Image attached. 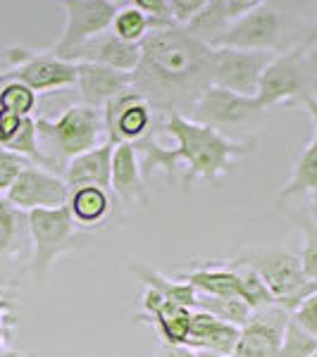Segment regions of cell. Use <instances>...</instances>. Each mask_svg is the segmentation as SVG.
Returning <instances> with one entry per match:
<instances>
[{
  "instance_id": "6da1fadb",
  "label": "cell",
  "mask_w": 317,
  "mask_h": 357,
  "mask_svg": "<svg viewBox=\"0 0 317 357\" xmlns=\"http://www.w3.org/2000/svg\"><path fill=\"white\" fill-rule=\"evenodd\" d=\"M131 86L158 112L191 114L212 86V45L193 38L179 24L153 29L141 41V62Z\"/></svg>"
},
{
  "instance_id": "7a4b0ae2",
  "label": "cell",
  "mask_w": 317,
  "mask_h": 357,
  "mask_svg": "<svg viewBox=\"0 0 317 357\" xmlns=\"http://www.w3.org/2000/svg\"><path fill=\"white\" fill-rule=\"evenodd\" d=\"M165 129L177 141V148H172L177 162L186 165V174L182 178L184 191L191 188L196 178L217 186L220 176L227 174L234 160L246 158L256 151V138L229 141L227 136H222V131L193 122L186 114L175 110L165 112Z\"/></svg>"
},
{
  "instance_id": "3957f363",
  "label": "cell",
  "mask_w": 317,
  "mask_h": 357,
  "mask_svg": "<svg viewBox=\"0 0 317 357\" xmlns=\"http://www.w3.org/2000/svg\"><path fill=\"white\" fill-rule=\"evenodd\" d=\"M27 222L29 238L34 243L31 272L43 284L50 276V269H53L57 257L79 250L84 245V238L72 215H69L67 205L50 207V210H31L27 212Z\"/></svg>"
},
{
  "instance_id": "277c9868",
  "label": "cell",
  "mask_w": 317,
  "mask_h": 357,
  "mask_svg": "<svg viewBox=\"0 0 317 357\" xmlns=\"http://www.w3.org/2000/svg\"><path fill=\"white\" fill-rule=\"evenodd\" d=\"M317 84V55L310 57L308 48L296 45V48L286 50L272 57L267 67H265L260 86H258V100L267 110L272 105H281L289 100H305L310 91Z\"/></svg>"
},
{
  "instance_id": "5b68a950",
  "label": "cell",
  "mask_w": 317,
  "mask_h": 357,
  "mask_svg": "<svg viewBox=\"0 0 317 357\" xmlns=\"http://www.w3.org/2000/svg\"><path fill=\"white\" fill-rule=\"evenodd\" d=\"M38 143L45 141L55 148L57 155L72 160L91 148L101 146V136L105 134L103 110L91 105H72L53 119H36Z\"/></svg>"
},
{
  "instance_id": "8992f818",
  "label": "cell",
  "mask_w": 317,
  "mask_h": 357,
  "mask_svg": "<svg viewBox=\"0 0 317 357\" xmlns=\"http://www.w3.org/2000/svg\"><path fill=\"white\" fill-rule=\"evenodd\" d=\"M8 60L10 67L0 69V86L8 82H20L29 86L34 93L77 86V65L60 60L53 50L13 45L8 48Z\"/></svg>"
},
{
  "instance_id": "52a82bcc",
  "label": "cell",
  "mask_w": 317,
  "mask_h": 357,
  "mask_svg": "<svg viewBox=\"0 0 317 357\" xmlns=\"http://www.w3.org/2000/svg\"><path fill=\"white\" fill-rule=\"evenodd\" d=\"M256 267L265 286L272 293L277 305L286 310H296L305 298L317 291V281H310L301 267V257L286 250H267L263 255L246 260Z\"/></svg>"
},
{
  "instance_id": "ba28073f",
  "label": "cell",
  "mask_w": 317,
  "mask_h": 357,
  "mask_svg": "<svg viewBox=\"0 0 317 357\" xmlns=\"http://www.w3.org/2000/svg\"><path fill=\"white\" fill-rule=\"evenodd\" d=\"M67 15L62 36L53 45V53L60 60H69V55L91 41L94 36L110 31L115 15L119 10L117 0H57Z\"/></svg>"
},
{
  "instance_id": "9c48e42d",
  "label": "cell",
  "mask_w": 317,
  "mask_h": 357,
  "mask_svg": "<svg viewBox=\"0 0 317 357\" xmlns=\"http://www.w3.org/2000/svg\"><path fill=\"white\" fill-rule=\"evenodd\" d=\"M272 57V50L212 48V84L241 96H258L260 77Z\"/></svg>"
},
{
  "instance_id": "30bf717a",
  "label": "cell",
  "mask_w": 317,
  "mask_h": 357,
  "mask_svg": "<svg viewBox=\"0 0 317 357\" xmlns=\"http://www.w3.org/2000/svg\"><path fill=\"white\" fill-rule=\"evenodd\" d=\"M265 107L256 96H241L222 86H207L200 100L189 114V119L200 124H207L220 131L222 126H241L249 124L256 117H260Z\"/></svg>"
},
{
  "instance_id": "8fae6325",
  "label": "cell",
  "mask_w": 317,
  "mask_h": 357,
  "mask_svg": "<svg viewBox=\"0 0 317 357\" xmlns=\"http://www.w3.org/2000/svg\"><path fill=\"white\" fill-rule=\"evenodd\" d=\"M281 33V20L272 5L260 3L229 24L227 31L212 43V48L272 50Z\"/></svg>"
},
{
  "instance_id": "7c38bea8",
  "label": "cell",
  "mask_w": 317,
  "mask_h": 357,
  "mask_svg": "<svg viewBox=\"0 0 317 357\" xmlns=\"http://www.w3.org/2000/svg\"><path fill=\"white\" fill-rule=\"evenodd\" d=\"M8 203H13L17 210H50L62 207L69 200V186L65 178L53 174L50 169H43L38 165H27L17 181L5 193Z\"/></svg>"
},
{
  "instance_id": "4fadbf2b",
  "label": "cell",
  "mask_w": 317,
  "mask_h": 357,
  "mask_svg": "<svg viewBox=\"0 0 317 357\" xmlns=\"http://www.w3.org/2000/svg\"><path fill=\"white\" fill-rule=\"evenodd\" d=\"M103 122L110 143H136L153 129V107L134 86L103 107Z\"/></svg>"
},
{
  "instance_id": "5bb4252c",
  "label": "cell",
  "mask_w": 317,
  "mask_h": 357,
  "mask_svg": "<svg viewBox=\"0 0 317 357\" xmlns=\"http://www.w3.org/2000/svg\"><path fill=\"white\" fill-rule=\"evenodd\" d=\"M291 310L281 305L253 310L251 319L241 326V336L229 357H277Z\"/></svg>"
},
{
  "instance_id": "9a60e30c",
  "label": "cell",
  "mask_w": 317,
  "mask_h": 357,
  "mask_svg": "<svg viewBox=\"0 0 317 357\" xmlns=\"http://www.w3.org/2000/svg\"><path fill=\"white\" fill-rule=\"evenodd\" d=\"M67 62H98V65H108L119 72H134L141 62V43H131L119 38L117 33L105 31L101 36H94L91 41H86L84 45H79Z\"/></svg>"
},
{
  "instance_id": "2e32d148",
  "label": "cell",
  "mask_w": 317,
  "mask_h": 357,
  "mask_svg": "<svg viewBox=\"0 0 317 357\" xmlns=\"http://www.w3.org/2000/svg\"><path fill=\"white\" fill-rule=\"evenodd\" d=\"M134 82L131 72H119L108 65H98V62H79L77 65V86L82 93V102L91 107H103L124 93Z\"/></svg>"
},
{
  "instance_id": "e0dca14e",
  "label": "cell",
  "mask_w": 317,
  "mask_h": 357,
  "mask_svg": "<svg viewBox=\"0 0 317 357\" xmlns=\"http://www.w3.org/2000/svg\"><path fill=\"white\" fill-rule=\"evenodd\" d=\"M141 303H143V312L136 317V321H151L155 329H158L163 343L167 345L186 343L189 324H191V310L184 307V305L165 301L153 289H146Z\"/></svg>"
},
{
  "instance_id": "ac0fdd59",
  "label": "cell",
  "mask_w": 317,
  "mask_h": 357,
  "mask_svg": "<svg viewBox=\"0 0 317 357\" xmlns=\"http://www.w3.org/2000/svg\"><path fill=\"white\" fill-rule=\"evenodd\" d=\"M239 326L217 319L215 314L205 312V310H191V324H189V336L184 345L196 353H215L229 357L239 343Z\"/></svg>"
},
{
  "instance_id": "d6986e66",
  "label": "cell",
  "mask_w": 317,
  "mask_h": 357,
  "mask_svg": "<svg viewBox=\"0 0 317 357\" xmlns=\"http://www.w3.org/2000/svg\"><path fill=\"white\" fill-rule=\"evenodd\" d=\"M110 188L122 200V205H141L148 207L151 198L146 191V178L141 174V162L134 143H117L112 153V169H110Z\"/></svg>"
},
{
  "instance_id": "ffe728a7",
  "label": "cell",
  "mask_w": 317,
  "mask_h": 357,
  "mask_svg": "<svg viewBox=\"0 0 317 357\" xmlns=\"http://www.w3.org/2000/svg\"><path fill=\"white\" fill-rule=\"evenodd\" d=\"M115 143L105 141L101 146L91 148L67 162L65 181L69 188L77 186H101L110 188V169H112Z\"/></svg>"
},
{
  "instance_id": "44dd1931",
  "label": "cell",
  "mask_w": 317,
  "mask_h": 357,
  "mask_svg": "<svg viewBox=\"0 0 317 357\" xmlns=\"http://www.w3.org/2000/svg\"><path fill=\"white\" fill-rule=\"evenodd\" d=\"M303 105H305V110H308L310 117H313L315 134H313V138H310L308 148L301 153L296 167H293V174L289 178V183L281 188L279 200L317 191V98H305Z\"/></svg>"
},
{
  "instance_id": "7402d4cb",
  "label": "cell",
  "mask_w": 317,
  "mask_h": 357,
  "mask_svg": "<svg viewBox=\"0 0 317 357\" xmlns=\"http://www.w3.org/2000/svg\"><path fill=\"white\" fill-rule=\"evenodd\" d=\"M182 281H189L198 293L205 296H220V298H241V272L234 262L220 264V267H200L191 272H182ZM244 301V298H241Z\"/></svg>"
},
{
  "instance_id": "603a6c76",
  "label": "cell",
  "mask_w": 317,
  "mask_h": 357,
  "mask_svg": "<svg viewBox=\"0 0 317 357\" xmlns=\"http://www.w3.org/2000/svg\"><path fill=\"white\" fill-rule=\"evenodd\" d=\"M69 215H72L74 224L79 229H89L96 227L110 215L112 210V200L108 195V188L101 186H77L69 188Z\"/></svg>"
},
{
  "instance_id": "cb8c5ba5",
  "label": "cell",
  "mask_w": 317,
  "mask_h": 357,
  "mask_svg": "<svg viewBox=\"0 0 317 357\" xmlns=\"http://www.w3.org/2000/svg\"><path fill=\"white\" fill-rule=\"evenodd\" d=\"M126 269H129V272L134 274L136 279L146 286V289L158 291L165 301L184 305V307H189V310H196V303H198V291H196L189 281L167 279V276L160 274L158 269H153L151 264L138 262V260H131L129 264H126Z\"/></svg>"
},
{
  "instance_id": "d4e9b609",
  "label": "cell",
  "mask_w": 317,
  "mask_h": 357,
  "mask_svg": "<svg viewBox=\"0 0 317 357\" xmlns=\"http://www.w3.org/2000/svg\"><path fill=\"white\" fill-rule=\"evenodd\" d=\"M232 15H229V0H207V5L193 17L189 24H184L189 33L198 41L212 45L217 38L232 24Z\"/></svg>"
},
{
  "instance_id": "484cf974",
  "label": "cell",
  "mask_w": 317,
  "mask_h": 357,
  "mask_svg": "<svg viewBox=\"0 0 317 357\" xmlns=\"http://www.w3.org/2000/svg\"><path fill=\"white\" fill-rule=\"evenodd\" d=\"M24 236H29L27 212L17 210L8 198H0V262L17 255Z\"/></svg>"
},
{
  "instance_id": "4316f807",
  "label": "cell",
  "mask_w": 317,
  "mask_h": 357,
  "mask_svg": "<svg viewBox=\"0 0 317 357\" xmlns=\"http://www.w3.org/2000/svg\"><path fill=\"white\" fill-rule=\"evenodd\" d=\"M170 22H163V20H155V17L141 13L138 8H119L117 15H115V22H112V31L117 33L119 38L124 41H131V43H141L153 29H160V26H167Z\"/></svg>"
},
{
  "instance_id": "83f0119b",
  "label": "cell",
  "mask_w": 317,
  "mask_h": 357,
  "mask_svg": "<svg viewBox=\"0 0 317 357\" xmlns=\"http://www.w3.org/2000/svg\"><path fill=\"white\" fill-rule=\"evenodd\" d=\"M196 310H205V312L215 314L217 319L229 321V324L239 326V329L253 314V307L246 301H241V298H220V296H205V293H198Z\"/></svg>"
},
{
  "instance_id": "f1b7e54d",
  "label": "cell",
  "mask_w": 317,
  "mask_h": 357,
  "mask_svg": "<svg viewBox=\"0 0 317 357\" xmlns=\"http://www.w3.org/2000/svg\"><path fill=\"white\" fill-rule=\"evenodd\" d=\"M317 350V336H313L305 326L298 324L296 317H289L286 321L284 336H281V345L277 357H310Z\"/></svg>"
},
{
  "instance_id": "f546056e",
  "label": "cell",
  "mask_w": 317,
  "mask_h": 357,
  "mask_svg": "<svg viewBox=\"0 0 317 357\" xmlns=\"http://www.w3.org/2000/svg\"><path fill=\"white\" fill-rule=\"evenodd\" d=\"M36 107V93L20 82H8L0 86V110H10L20 117H31Z\"/></svg>"
},
{
  "instance_id": "4dcf8cb0",
  "label": "cell",
  "mask_w": 317,
  "mask_h": 357,
  "mask_svg": "<svg viewBox=\"0 0 317 357\" xmlns=\"http://www.w3.org/2000/svg\"><path fill=\"white\" fill-rule=\"evenodd\" d=\"M303 231V250H301V267L310 281H317V222L308 212L291 215Z\"/></svg>"
},
{
  "instance_id": "1f68e13d",
  "label": "cell",
  "mask_w": 317,
  "mask_h": 357,
  "mask_svg": "<svg viewBox=\"0 0 317 357\" xmlns=\"http://www.w3.org/2000/svg\"><path fill=\"white\" fill-rule=\"evenodd\" d=\"M27 165H34V162H29L27 158H22V155L0 146V193L10 191V186L17 181V176L22 174V169H24Z\"/></svg>"
},
{
  "instance_id": "d6a6232c",
  "label": "cell",
  "mask_w": 317,
  "mask_h": 357,
  "mask_svg": "<svg viewBox=\"0 0 317 357\" xmlns=\"http://www.w3.org/2000/svg\"><path fill=\"white\" fill-rule=\"evenodd\" d=\"M167 5H170L172 22H175V24H179V26H184V24H189V22H191L193 17L205 8L207 0H167Z\"/></svg>"
},
{
  "instance_id": "836d02e7",
  "label": "cell",
  "mask_w": 317,
  "mask_h": 357,
  "mask_svg": "<svg viewBox=\"0 0 317 357\" xmlns=\"http://www.w3.org/2000/svg\"><path fill=\"white\" fill-rule=\"evenodd\" d=\"M291 314L298 319V324L305 326L313 336H317V291L313 293V296L305 298V301L298 305Z\"/></svg>"
},
{
  "instance_id": "e575fe53",
  "label": "cell",
  "mask_w": 317,
  "mask_h": 357,
  "mask_svg": "<svg viewBox=\"0 0 317 357\" xmlns=\"http://www.w3.org/2000/svg\"><path fill=\"white\" fill-rule=\"evenodd\" d=\"M22 122H24V117H20V114L10 110H0V146H8L13 141L15 134L20 131Z\"/></svg>"
},
{
  "instance_id": "d590c367",
  "label": "cell",
  "mask_w": 317,
  "mask_h": 357,
  "mask_svg": "<svg viewBox=\"0 0 317 357\" xmlns=\"http://www.w3.org/2000/svg\"><path fill=\"white\" fill-rule=\"evenodd\" d=\"M131 3H134V8H138L141 13L155 17V20H163V22H170V24H175V22H172L170 5H167V0H131Z\"/></svg>"
},
{
  "instance_id": "8d00e7d4",
  "label": "cell",
  "mask_w": 317,
  "mask_h": 357,
  "mask_svg": "<svg viewBox=\"0 0 317 357\" xmlns=\"http://www.w3.org/2000/svg\"><path fill=\"white\" fill-rule=\"evenodd\" d=\"M153 357H198V353L186 345H167V343H160L158 353Z\"/></svg>"
},
{
  "instance_id": "74e56055",
  "label": "cell",
  "mask_w": 317,
  "mask_h": 357,
  "mask_svg": "<svg viewBox=\"0 0 317 357\" xmlns=\"http://www.w3.org/2000/svg\"><path fill=\"white\" fill-rule=\"evenodd\" d=\"M13 312V303L8 301V298H0V353H3V341L5 336H8V314Z\"/></svg>"
},
{
  "instance_id": "f35d334b",
  "label": "cell",
  "mask_w": 317,
  "mask_h": 357,
  "mask_svg": "<svg viewBox=\"0 0 317 357\" xmlns=\"http://www.w3.org/2000/svg\"><path fill=\"white\" fill-rule=\"evenodd\" d=\"M260 3L263 0H229V15H232V20H236V17L249 13L251 8H256Z\"/></svg>"
},
{
  "instance_id": "ab89813d",
  "label": "cell",
  "mask_w": 317,
  "mask_h": 357,
  "mask_svg": "<svg viewBox=\"0 0 317 357\" xmlns=\"http://www.w3.org/2000/svg\"><path fill=\"white\" fill-rule=\"evenodd\" d=\"M308 195H310V210H308V215L317 222V191L308 193Z\"/></svg>"
},
{
  "instance_id": "60d3db41",
  "label": "cell",
  "mask_w": 317,
  "mask_h": 357,
  "mask_svg": "<svg viewBox=\"0 0 317 357\" xmlns=\"http://www.w3.org/2000/svg\"><path fill=\"white\" fill-rule=\"evenodd\" d=\"M315 43H317V26L308 33V36H305V41L301 45H303V48H310V45H315Z\"/></svg>"
},
{
  "instance_id": "b9f144b4",
  "label": "cell",
  "mask_w": 317,
  "mask_h": 357,
  "mask_svg": "<svg viewBox=\"0 0 317 357\" xmlns=\"http://www.w3.org/2000/svg\"><path fill=\"white\" fill-rule=\"evenodd\" d=\"M198 357H222V355H215V353H198Z\"/></svg>"
},
{
  "instance_id": "7bdbcfd3",
  "label": "cell",
  "mask_w": 317,
  "mask_h": 357,
  "mask_svg": "<svg viewBox=\"0 0 317 357\" xmlns=\"http://www.w3.org/2000/svg\"><path fill=\"white\" fill-rule=\"evenodd\" d=\"M310 357H317V350H315V353H313V355H310Z\"/></svg>"
},
{
  "instance_id": "ee69618b",
  "label": "cell",
  "mask_w": 317,
  "mask_h": 357,
  "mask_svg": "<svg viewBox=\"0 0 317 357\" xmlns=\"http://www.w3.org/2000/svg\"><path fill=\"white\" fill-rule=\"evenodd\" d=\"M29 357H36V355H29Z\"/></svg>"
},
{
  "instance_id": "f6af8a7d",
  "label": "cell",
  "mask_w": 317,
  "mask_h": 357,
  "mask_svg": "<svg viewBox=\"0 0 317 357\" xmlns=\"http://www.w3.org/2000/svg\"><path fill=\"white\" fill-rule=\"evenodd\" d=\"M313 3H317V0H313Z\"/></svg>"
}]
</instances>
